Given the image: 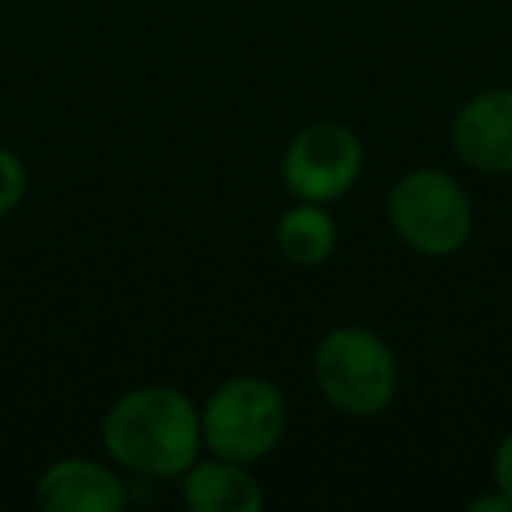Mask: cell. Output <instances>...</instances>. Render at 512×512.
<instances>
[{"mask_svg": "<svg viewBox=\"0 0 512 512\" xmlns=\"http://www.w3.org/2000/svg\"><path fill=\"white\" fill-rule=\"evenodd\" d=\"M365 169V144L348 123L313 120L288 141L281 183L295 200L334 204L348 197Z\"/></svg>", "mask_w": 512, "mask_h": 512, "instance_id": "5b68a950", "label": "cell"}, {"mask_svg": "<svg viewBox=\"0 0 512 512\" xmlns=\"http://www.w3.org/2000/svg\"><path fill=\"white\" fill-rule=\"evenodd\" d=\"M25 193H29V169H25L22 155L0 144V218L15 214Z\"/></svg>", "mask_w": 512, "mask_h": 512, "instance_id": "30bf717a", "label": "cell"}, {"mask_svg": "<svg viewBox=\"0 0 512 512\" xmlns=\"http://www.w3.org/2000/svg\"><path fill=\"white\" fill-rule=\"evenodd\" d=\"M313 379L334 411L348 418H376L397 400L400 365L383 334L344 323L327 330L316 344Z\"/></svg>", "mask_w": 512, "mask_h": 512, "instance_id": "7a4b0ae2", "label": "cell"}, {"mask_svg": "<svg viewBox=\"0 0 512 512\" xmlns=\"http://www.w3.org/2000/svg\"><path fill=\"white\" fill-rule=\"evenodd\" d=\"M453 151L481 176H512V88H484L449 123Z\"/></svg>", "mask_w": 512, "mask_h": 512, "instance_id": "8992f818", "label": "cell"}, {"mask_svg": "<svg viewBox=\"0 0 512 512\" xmlns=\"http://www.w3.org/2000/svg\"><path fill=\"white\" fill-rule=\"evenodd\" d=\"M470 512H512V502L505 491H488V495L470 498Z\"/></svg>", "mask_w": 512, "mask_h": 512, "instance_id": "7c38bea8", "label": "cell"}, {"mask_svg": "<svg viewBox=\"0 0 512 512\" xmlns=\"http://www.w3.org/2000/svg\"><path fill=\"white\" fill-rule=\"evenodd\" d=\"M288 400L264 376H228L200 404V439L214 456L256 467L285 442Z\"/></svg>", "mask_w": 512, "mask_h": 512, "instance_id": "3957f363", "label": "cell"}, {"mask_svg": "<svg viewBox=\"0 0 512 512\" xmlns=\"http://www.w3.org/2000/svg\"><path fill=\"white\" fill-rule=\"evenodd\" d=\"M36 502L46 512H123L130 505V491L116 463L64 456L39 474Z\"/></svg>", "mask_w": 512, "mask_h": 512, "instance_id": "52a82bcc", "label": "cell"}, {"mask_svg": "<svg viewBox=\"0 0 512 512\" xmlns=\"http://www.w3.org/2000/svg\"><path fill=\"white\" fill-rule=\"evenodd\" d=\"M491 481H495L498 491H505L512 502V428L502 435L495 449V460H491Z\"/></svg>", "mask_w": 512, "mask_h": 512, "instance_id": "8fae6325", "label": "cell"}, {"mask_svg": "<svg viewBox=\"0 0 512 512\" xmlns=\"http://www.w3.org/2000/svg\"><path fill=\"white\" fill-rule=\"evenodd\" d=\"M341 228L327 204L295 200L274 225V246L292 267H323L337 253Z\"/></svg>", "mask_w": 512, "mask_h": 512, "instance_id": "9c48e42d", "label": "cell"}, {"mask_svg": "<svg viewBox=\"0 0 512 512\" xmlns=\"http://www.w3.org/2000/svg\"><path fill=\"white\" fill-rule=\"evenodd\" d=\"M183 505L190 512H260L264 488L249 463H235L225 456H197L179 477Z\"/></svg>", "mask_w": 512, "mask_h": 512, "instance_id": "ba28073f", "label": "cell"}, {"mask_svg": "<svg viewBox=\"0 0 512 512\" xmlns=\"http://www.w3.org/2000/svg\"><path fill=\"white\" fill-rule=\"evenodd\" d=\"M386 221L407 249L446 260L460 253L474 235V204L453 172L439 165H418L390 186Z\"/></svg>", "mask_w": 512, "mask_h": 512, "instance_id": "277c9868", "label": "cell"}, {"mask_svg": "<svg viewBox=\"0 0 512 512\" xmlns=\"http://www.w3.org/2000/svg\"><path fill=\"white\" fill-rule=\"evenodd\" d=\"M109 463L148 481H172L200 456V404L176 386L148 383L120 393L102 418Z\"/></svg>", "mask_w": 512, "mask_h": 512, "instance_id": "6da1fadb", "label": "cell"}]
</instances>
